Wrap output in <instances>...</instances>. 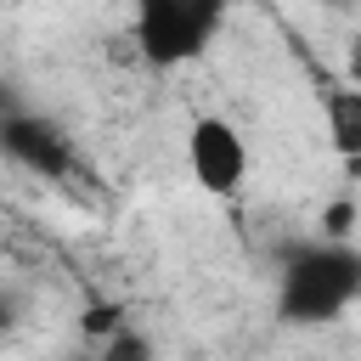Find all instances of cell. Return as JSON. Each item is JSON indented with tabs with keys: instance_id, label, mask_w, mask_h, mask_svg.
<instances>
[{
	"instance_id": "1",
	"label": "cell",
	"mask_w": 361,
	"mask_h": 361,
	"mask_svg": "<svg viewBox=\"0 0 361 361\" xmlns=\"http://www.w3.org/2000/svg\"><path fill=\"white\" fill-rule=\"evenodd\" d=\"M355 299H361V248L355 243L310 237V243L282 248L276 293H271V316L282 327H327Z\"/></svg>"
},
{
	"instance_id": "2",
	"label": "cell",
	"mask_w": 361,
	"mask_h": 361,
	"mask_svg": "<svg viewBox=\"0 0 361 361\" xmlns=\"http://www.w3.org/2000/svg\"><path fill=\"white\" fill-rule=\"evenodd\" d=\"M231 0H130V39L135 56L158 73H175L220 39Z\"/></svg>"
},
{
	"instance_id": "3",
	"label": "cell",
	"mask_w": 361,
	"mask_h": 361,
	"mask_svg": "<svg viewBox=\"0 0 361 361\" xmlns=\"http://www.w3.org/2000/svg\"><path fill=\"white\" fill-rule=\"evenodd\" d=\"M186 175L209 197H237L248 180V141L226 113H197L186 124Z\"/></svg>"
},
{
	"instance_id": "4",
	"label": "cell",
	"mask_w": 361,
	"mask_h": 361,
	"mask_svg": "<svg viewBox=\"0 0 361 361\" xmlns=\"http://www.w3.org/2000/svg\"><path fill=\"white\" fill-rule=\"evenodd\" d=\"M0 147L17 169L39 175V180H68L79 169V152L68 141V130L45 113H23V107H6L0 113Z\"/></svg>"
},
{
	"instance_id": "5",
	"label": "cell",
	"mask_w": 361,
	"mask_h": 361,
	"mask_svg": "<svg viewBox=\"0 0 361 361\" xmlns=\"http://www.w3.org/2000/svg\"><path fill=\"white\" fill-rule=\"evenodd\" d=\"M322 118H327V141H333V152H338L344 164L361 158V85L322 90Z\"/></svg>"
},
{
	"instance_id": "6",
	"label": "cell",
	"mask_w": 361,
	"mask_h": 361,
	"mask_svg": "<svg viewBox=\"0 0 361 361\" xmlns=\"http://www.w3.org/2000/svg\"><path fill=\"white\" fill-rule=\"evenodd\" d=\"M355 226H361V209H355L350 197H338V203L322 209V237H327V243H355V237H361Z\"/></svg>"
},
{
	"instance_id": "7",
	"label": "cell",
	"mask_w": 361,
	"mask_h": 361,
	"mask_svg": "<svg viewBox=\"0 0 361 361\" xmlns=\"http://www.w3.org/2000/svg\"><path fill=\"white\" fill-rule=\"evenodd\" d=\"M118 327V310L113 305H90L85 310V338H102V333H113Z\"/></svg>"
},
{
	"instance_id": "8",
	"label": "cell",
	"mask_w": 361,
	"mask_h": 361,
	"mask_svg": "<svg viewBox=\"0 0 361 361\" xmlns=\"http://www.w3.org/2000/svg\"><path fill=\"white\" fill-rule=\"evenodd\" d=\"M344 68H350V85H361V34L350 39V56H344Z\"/></svg>"
},
{
	"instance_id": "9",
	"label": "cell",
	"mask_w": 361,
	"mask_h": 361,
	"mask_svg": "<svg viewBox=\"0 0 361 361\" xmlns=\"http://www.w3.org/2000/svg\"><path fill=\"white\" fill-rule=\"evenodd\" d=\"M327 11H350V6H361V0H322Z\"/></svg>"
},
{
	"instance_id": "10",
	"label": "cell",
	"mask_w": 361,
	"mask_h": 361,
	"mask_svg": "<svg viewBox=\"0 0 361 361\" xmlns=\"http://www.w3.org/2000/svg\"><path fill=\"white\" fill-rule=\"evenodd\" d=\"M344 175H350V180H361V158H350V164H344Z\"/></svg>"
},
{
	"instance_id": "11",
	"label": "cell",
	"mask_w": 361,
	"mask_h": 361,
	"mask_svg": "<svg viewBox=\"0 0 361 361\" xmlns=\"http://www.w3.org/2000/svg\"><path fill=\"white\" fill-rule=\"evenodd\" d=\"M355 248H361V237H355Z\"/></svg>"
}]
</instances>
